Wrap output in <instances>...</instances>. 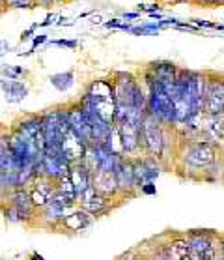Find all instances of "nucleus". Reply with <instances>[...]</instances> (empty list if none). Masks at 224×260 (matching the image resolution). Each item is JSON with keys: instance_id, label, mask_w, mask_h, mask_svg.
<instances>
[{"instance_id": "nucleus-9", "label": "nucleus", "mask_w": 224, "mask_h": 260, "mask_svg": "<svg viewBox=\"0 0 224 260\" xmlns=\"http://www.w3.org/2000/svg\"><path fill=\"white\" fill-rule=\"evenodd\" d=\"M92 172L86 169L83 161L81 163H73L69 169V178L73 185H75V193H77V201H81L84 195H86V191L92 187Z\"/></svg>"}, {"instance_id": "nucleus-31", "label": "nucleus", "mask_w": 224, "mask_h": 260, "mask_svg": "<svg viewBox=\"0 0 224 260\" xmlns=\"http://www.w3.org/2000/svg\"><path fill=\"white\" fill-rule=\"evenodd\" d=\"M35 28H40V23H34V24H32V26H30V28L24 30L23 34H21V42H26V40H30V38L34 36Z\"/></svg>"}, {"instance_id": "nucleus-5", "label": "nucleus", "mask_w": 224, "mask_h": 260, "mask_svg": "<svg viewBox=\"0 0 224 260\" xmlns=\"http://www.w3.org/2000/svg\"><path fill=\"white\" fill-rule=\"evenodd\" d=\"M204 113L207 116H218L224 113V77H211L209 75Z\"/></svg>"}, {"instance_id": "nucleus-8", "label": "nucleus", "mask_w": 224, "mask_h": 260, "mask_svg": "<svg viewBox=\"0 0 224 260\" xmlns=\"http://www.w3.org/2000/svg\"><path fill=\"white\" fill-rule=\"evenodd\" d=\"M67 122H69L71 129L81 137V141H83L86 146H90V144L94 142V139H92V127H90V124L86 122V118H84L81 103H75V105L67 107Z\"/></svg>"}, {"instance_id": "nucleus-13", "label": "nucleus", "mask_w": 224, "mask_h": 260, "mask_svg": "<svg viewBox=\"0 0 224 260\" xmlns=\"http://www.w3.org/2000/svg\"><path fill=\"white\" fill-rule=\"evenodd\" d=\"M34 202L30 199V193L26 191H17L13 195L12 201V210H10V219H17V221H23V219L30 217L32 212H34Z\"/></svg>"}, {"instance_id": "nucleus-10", "label": "nucleus", "mask_w": 224, "mask_h": 260, "mask_svg": "<svg viewBox=\"0 0 224 260\" xmlns=\"http://www.w3.org/2000/svg\"><path fill=\"white\" fill-rule=\"evenodd\" d=\"M114 176H116V182H118V189L122 193H129L136 187L135 183V169H133V159H127V157H122L114 171Z\"/></svg>"}, {"instance_id": "nucleus-21", "label": "nucleus", "mask_w": 224, "mask_h": 260, "mask_svg": "<svg viewBox=\"0 0 224 260\" xmlns=\"http://www.w3.org/2000/svg\"><path fill=\"white\" fill-rule=\"evenodd\" d=\"M51 84H53L54 88L60 90V92H67V90L73 88V84H75V75H73V71H62V73H54L51 75Z\"/></svg>"}, {"instance_id": "nucleus-2", "label": "nucleus", "mask_w": 224, "mask_h": 260, "mask_svg": "<svg viewBox=\"0 0 224 260\" xmlns=\"http://www.w3.org/2000/svg\"><path fill=\"white\" fill-rule=\"evenodd\" d=\"M218 154V146L207 139H195L185 144L181 159L185 167L195 169V171H206L215 163Z\"/></svg>"}, {"instance_id": "nucleus-14", "label": "nucleus", "mask_w": 224, "mask_h": 260, "mask_svg": "<svg viewBox=\"0 0 224 260\" xmlns=\"http://www.w3.org/2000/svg\"><path fill=\"white\" fill-rule=\"evenodd\" d=\"M13 131L23 137L24 141H35L42 133V116H35V114L24 116L15 124Z\"/></svg>"}, {"instance_id": "nucleus-7", "label": "nucleus", "mask_w": 224, "mask_h": 260, "mask_svg": "<svg viewBox=\"0 0 224 260\" xmlns=\"http://www.w3.org/2000/svg\"><path fill=\"white\" fill-rule=\"evenodd\" d=\"M86 150L88 146L81 141V137L75 133L73 129H69L62 137V142H60V152L64 155V159L73 165V163H81L84 159V155H86Z\"/></svg>"}, {"instance_id": "nucleus-23", "label": "nucleus", "mask_w": 224, "mask_h": 260, "mask_svg": "<svg viewBox=\"0 0 224 260\" xmlns=\"http://www.w3.org/2000/svg\"><path fill=\"white\" fill-rule=\"evenodd\" d=\"M56 193H60V195L64 197V199H67L69 202L77 201L75 185H73V182H71L69 174H67V176H64V178H60L58 182H56Z\"/></svg>"}, {"instance_id": "nucleus-34", "label": "nucleus", "mask_w": 224, "mask_h": 260, "mask_svg": "<svg viewBox=\"0 0 224 260\" xmlns=\"http://www.w3.org/2000/svg\"><path fill=\"white\" fill-rule=\"evenodd\" d=\"M140 17V12H125L122 13V21H136V19Z\"/></svg>"}, {"instance_id": "nucleus-41", "label": "nucleus", "mask_w": 224, "mask_h": 260, "mask_svg": "<svg viewBox=\"0 0 224 260\" xmlns=\"http://www.w3.org/2000/svg\"><path fill=\"white\" fill-rule=\"evenodd\" d=\"M183 2H195V0H172V4H183Z\"/></svg>"}, {"instance_id": "nucleus-38", "label": "nucleus", "mask_w": 224, "mask_h": 260, "mask_svg": "<svg viewBox=\"0 0 224 260\" xmlns=\"http://www.w3.org/2000/svg\"><path fill=\"white\" fill-rule=\"evenodd\" d=\"M147 17H150V19H157V23H159V21H163V19H165V17H163V13H161V12L147 13Z\"/></svg>"}, {"instance_id": "nucleus-32", "label": "nucleus", "mask_w": 224, "mask_h": 260, "mask_svg": "<svg viewBox=\"0 0 224 260\" xmlns=\"http://www.w3.org/2000/svg\"><path fill=\"white\" fill-rule=\"evenodd\" d=\"M56 19H60L58 13H49L47 17H45V21H42V23H40V26H51V24H56V23H58Z\"/></svg>"}, {"instance_id": "nucleus-17", "label": "nucleus", "mask_w": 224, "mask_h": 260, "mask_svg": "<svg viewBox=\"0 0 224 260\" xmlns=\"http://www.w3.org/2000/svg\"><path fill=\"white\" fill-rule=\"evenodd\" d=\"M0 86H2V92H4L8 103H19L28 95L26 84H23L21 81H2Z\"/></svg>"}, {"instance_id": "nucleus-40", "label": "nucleus", "mask_w": 224, "mask_h": 260, "mask_svg": "<svg viewBox=\"0 0 224 260\" xmlns=\"http://www.w3.org/2000/svg\"><path fill=\"white\" fill-rule=\"evenodd\" d=\"M220 260H224V236L220 238Z\"/></svg>"}, {"instance_id": "nucleus-20", "label": "nucleus", "mask_w": 224, "mask_h": 260, "mask_svg": "<svg viewBox=\"0 0 224 260\" xmlns=\"http://www.w3.org/2000/svg\"><path fill=\"white\" fill-rule=\"evenodd\" d=\"M105 146L110 150L112 154L120 155V157H125V150H124V142H122V135H120V127L116 124H112L110 133L106 137Z\"/></svg>"}, {"instance_id": "nucleus-42", "label": "nucleus", "mask_w": 224, "mask_h": 260, "mask_svg": "<svg viewBox=\"0 0 224 260\" xmlns=\"http://www.w3.org/2000/svg\"><path fill=\"white\" fill-rule=\"evenodd\" d=\"M155 2H159V4H163V2L165 4H172V0H155Z\"/></svg>"}, {"instance_id": "nucleus-15", "label": "nucleus", "mask_w": 224, "mask_h": 260, "mask_svg": "<svg viewBox=\"0 0 224 260\" xmlns=\"http://www.w3.org/2000/svg\"><path fill=\"white\" fill-rule=\"evenodd\" d=\"M120 127V135H122V142H124L125 154H135L140 150V127L127 124H116Z\"/></svg>"}, {"instance_id": "nucleus-29", "label": "nucleus", "mask_w": 224, "mask_h": 260, "mask_svg": "<svg viewBox=\"0 0 224 260\" xmlns=\"http://www.w3.org/2000/svg\"><path fill=\"white\" fill-rule=\"evenodd\" d=\"M47 42V34H42V36H35L34 40H32V49H30L28 53H24V56H28V54H32L35 51V47H40V45H43V43Z\"/></svg>"}, {"instance_id": "nucleus-16", "label": "nucleus", "mask_w": 224, "mask_h": 260, "mask_svg": "<svg viewBox=\"0 0 224 260\" xmlns=\"http://www.w3.org/2000/svg\"><path fill=\"white\" fill-rule=\"evenodd\" d=\"M163 258L165 260H191L189 254V242L187 238H177L166 243L163 247Z\"/></svg>"}, {"instance_id": "nucleus-22", "label": "nucleus", "mask_w": 224, "mask_h": 260, "mask_svg": "<svg viewBox=\"0 0 224 260\" xmlns=\"http://www.w3.org/2000/svg\"><path fill=\"white\" fill-rule=\"evenodd\" d=\"M43 210H45V217L53 219V223H56V221H64L67 206L62 204L60 201H56L54 197H51V201L47 202V206L43 208Z\"/></svg>"}, {"instance_id": "nucleus-18", "label": "nucleus", "mask_w": 224, "mask_h": 260, "mask_svg": "<svg viewBox=\"0 0 224 260\" xmlns=\"http://www.w3.org/2000/svg\"><path fill=\"white\" fill-rule=\"evenodd\" d=\"M106 201H108V199H105L103 195H99V193L94 189V185H92V187L86 191V195L81 199L84 212H88V213H101V212H105Z\"/></svg>"}, {"instance_id": "nucleus-25", "label": "nucleus", "mask_w": 224, "mask_h": 260, "mask_svg": "<svg viewBox=\"0 0 224 260\" xmlns=\"http://www.w3.org/2000/svg\"><path fill=\"white\" fill-rule=\"evenodd\" d=\"M4 8H13V10H32L38 6L35 0H2Z\"/></svg>"}, {"instance_id": "nucleus-12", "label": "nucleus", "mask_w": 224, "mask_h": 260, "mask_svg": "<svg viewBox=\"0 0 224 260\" xmlns=\"http://www.w3.org/2000/svg\"><path fill=\"white\" fill-rule=\"evenodd\" d=\"M92 185H94V189L97 191L99 195L105 197V199H110L112 195H116V193L120 191L114 172H106V171L94 172V176H92Z\"/></svg>"}, {"instance_id": "nucleus-4", "label": "nucleus", "mask_w": 224, "mask_h": 260, "mask_svg": "<svg viewBox=\"0 0 224 260\" xmlns=\"http://www.w3.org/2000/svg\"><path fill=\"white\" fill-rule=\"evenodd\" d=\"M187 242L191 260H220V238L211 232H191Z\"/></svg>"}, {"instance_id": "nucleus-39", "label": "nucleus", "mask_w": 224, "mask_h": 260, "mask_svg": "<svg viewBox=\"0 0 224 260\" xmlns=\"http://www.w3.org/2000/svg\"><path fill=\"white\" fill-rule=\"evenodd\" d=\"M6 51H10V45H6V43L2 42V38H0V56L6 53Z\"/></svg>"}, {"instance_id": "nucleus-48", "label": "nucleus", "mask_w": 224, "mask_h": 260, "mask_svg": "<svg viewBox=\"0 0 224 260\" xmlns=\"http://www.w3.org/2000/svg\"><path fill=\"white\" fill-rule=\"evenodd\" d=\"M0 84H2V81H0Z\"/></svg>"}, {"instance_id": "nucleus-33", "label": "nucleus", "mask_w": 224, "mask_h": 260, "mask_svg": "<svg viewBox=\"0 0 224 260\" xmlns=\"http://www.w3.org/2000/svg\"><path fill=\"white\" fill-rule=\"evenodd\" d=\"M196 4H202V6H222V0H195Z\"/></svg>"}, {"instance_id": "nucleus-11", "label": "nucleus", "mask_w": 224, "mask_h": 260, "mask_svg": "<svg viewBox=\"0 0 224 260\" xmlns=\"http://www.w3.org/2000/svg\"><path fill=\"white\" fill-rule=\"evenodd\" d=\"M56 185H53V180H49L45 176H35V185L30 191V199L34 202V206L38 208H45L47 202L51 201Z\"/></svg>"}, {"instance_id": "nucleus-36", "label": "nucleus", "mask_w": 224, "mask_h": 260, "mask_svg": "<svg viewBox=\"0 0 224 260\" xmlns=\"http://www.w3.org/2000/svg\"><path fill=\"white\" fill-rule=\"evenodd\" d=\"M35 2H38V6H42V8H51L56 4L54 0H35Z\"/></svg>"}, {"instance_id": "nucleus-44", "label": "nucleus", "mask_w": 224, "mask_h": 260, "mask_svg": "<svg viewBox=\"0 0 224 260\" xmlns=\"http://www.w3.org/2000/svg\"><path fill=\"white\" fill-rule=\"evenodd\" d=\"M56 4H65V2H69V0H54Z\"/></svg>"}, {"instance_id": "nucleus-24", "label": "nucleus", "mask_w": 224, "mask_h": 260, "mask_svg": "<svg viewBox=\"0 0 224 260\" xmlns=\"http://www.w3.org/2000/svg\"><path fill=\"white\" fill-rule=\"evenodd\" d=\"M159 24L157 23H146V24H140V26H133L131 28V34H136V36H154L159 32Z\"/></svg>"}, {"instance_id": "nucleus-1", "label": "nucleus", "mask_w": 224, "mask_h": 260, "mask_svg": "<svg viewBox=\"0 0 224 260\" xmlns=\"http://www.w3.org/2000/svg\"><path fill=\"white\" fill-rule=\"evenodd\" d=\"M147 86V114L165 125H174L176 111L174 101L159 83H146Z\"/></svg>"}, {"instance_id": "nucleus-35", "label": "nucleus", "mask_w": 224, "mask_h": 260, "mask_svg": "<svg viewBox=\"0 0 224 260\" xmlns=\"http://www.w3.org/2000/svg\"><path fill=\"white\" fill-rule=\"evenodd\" d=\"M140 191L144 193V195H154V193H155V185H154V182L146 183V185H144V187H142Z\"/></svg>"}, {"instance_id": "nucleus-26", "label": "nucleus", "mask_w": 224, "mask_h": 260, "mask_svg": "<svg viewBox=\"0 0 224 260\" xmlns=\"http://www.w3.org/2000/svg\"><path fill=\"white\" fill-rule=\"evenodd\" d=\"M2 73L8 77V81H17L19 75H23L26 71L23 68H13V66H8V68H2Z\"/></svg>"}, {"instance_id": "nucleus-47", "label": "nucleus", "mask_w": 224, "mask_h": 260, "mask_svg": "<svg viewBox=\"0 0 224 260\" xmlns=\"http://www.w3.org/2000/svg\"><path fill=\"white\" fill-rule=\"evenodd\" d=\"M222 6H224V0H222Z\"/></svg>"}, {"instance_id": "nucleus-46", "label": "nucleus", "mask_w": 224, "mask_h": 260, "mask_svg": "<svg viewBox=\"0 0 224 260\" xmlns=\"http://www.w3.org/2000/svg\"><path fill=\"white\" fill-rule=\"evenodd\" d=\"M220 116H222V118H224V113H222V114H220Z\"/></svg>"}, {"instance_id": "nucleus-43", "label": "nucleus", "mask_w": 224, "mask_h": 260, "mask_svg": "<svg viewBox=\"0 0 224 260\" xmlns=\"http://www.w3.org/2000/svg\"><path fill=\"white\" fill-rule=\"evenodd\" d=\"M32 260H43V256H40V254H32Z\"/></svg>"}, {"instance_id": "nucleus-30", "label": "nucleus", "mask_w": 224, "mask_h": 260, "mask_svg": "<svg viewBox=\"0 0 224 260\" xmlns=\"http://www.w3.org/2000/svg\"><path fill=\"white\" fill-rule=\"evenodd\" d=\"M191 23L195 24V26H196L198 30H200V28H215V30H217V24L211 23V21H202V19H193Z\"/></svg>"}, {"instance_id": "nucleus-6", "label": "nucleus", "mask_w": 224, "mask_h": 260, "mask_svg": "<svg viewBox=\"0 0 224 260\" xmlns=\"http://www.w3.org/2000/svg\"><path fill=\"white\" fill-rule=\"evenodd\" d=\"M133 169H135V183L138 189H142L146 183L154 182L161 174V165L157 157L146 155V157H136L133 159Z\"/></svg>"}, {"instance_id": "nucleus-3", "label": "nucleus", "mask_w": 224, "mask_h": 260, "mask_svg": "<svg viewBox=\"0 0 224 260\" xmlns=\"http://www.w3.org/2000/svg\"><path fill=\"white\" fill-rule=\"evenodd\" d=\"M166 146V137H165V125L157 122L154 116L146 114V118L140 125V150H144L147 155L163 157Z\"/></svg>"}, {"instance_id": "nucleus-28", "label": "nucleus", "mask_w": 224, "mask_h": 260, "mask_svg": "<svg viewBox=\"0 0 224 260\" xmlns=\"http://www.w3.org/2000/svg\"><path fill=\"white\" fill-rule=\"evenodd\" d=\"M53 45H58V47H65V49H77L79 42L77 40H54Z\"/></svg>"}, {"instance_id": "nucleus-27", "label": "nucleus", "mask_w": 224, "mask_h": 260, "mask_svg": "<svg viewBox=\"0 0 224 260\" xmlns=\"http://www.w3.org/2000/svg\"><path fill=\"white\" fill-rule=\"evenodd\" d=\"M136 12H144V13H155V12H163V6L159 2H154V4H138V10Z\"/></svg>"}, {"instance_id": "nucleus-19", "label": "nucleus", "mask_w": 224, "mask_h": 260, "mask_svg": "<svg viewBox=\"0 0 224 260\" xmlns=\"http://www.w3.org/2000/svg\"><path fill=\"white\" fill-rule=\"evenodd\" d=\"M62 223H64V226L67 229V231L81 232V231H84L86 226H90V223H92V217H90L88 212L79 210V212H73V213H69V215H65Z\"/></svg>"}, {"instance_id": "nucleus-37", "label": "nucleus", "mask_w": 224, "mask_h": 260, "mask_svg": "<svg viewBox=\"0 0 224 260\" xmlns=\"http://www.w3.org/2000/svg\"><path fill=\"white\" fill-rule=\"evenodd\" d=\"M56 24H58V26H71V24H73V21H71L69 17H60Z\"/></svg>"}, {"instance_id": "nucleus-45", "label": "nucleus", "mask_w": 224, "mask_h": 260, "mask_svg": "<svg viewBox=\"0 0 224 260\" xmlns=\"http://www.w3.org/2000/svg\"><path fill=\"white\" fill-rule=\"evenodd\" d=\"M2 10H4V2L0 0V13H2Z\"/></svg>"}]
</instances>
